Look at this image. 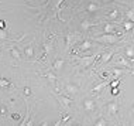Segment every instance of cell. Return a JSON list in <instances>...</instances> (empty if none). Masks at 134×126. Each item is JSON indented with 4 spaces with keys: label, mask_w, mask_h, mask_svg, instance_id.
Here are the masks:
<instances>
[{
    "label": "cell",
    "mask_w": 134,
    "mask_h": 126,
    "mask_svg": "<svg viewBox=\"0 0 134 126\" xmlns=\"http://www.w3.org/2000/svg\"><path fill=\"white\" fill-rule=\"evenodd\" d=\"M120 40V33H114V34H103L100 37H96V41L103 43V44H114Z\"/></svg>",
    "instance_id": "6da1fadb"
},
{
    "label": "cell",
    "mask_w": 134,
    "mask_h": 126,
    "mask_svg": "<svg viewBox=\"0 0 134 126\" xmlns=\"http://www.w3.org/2000/svg\"><path fill=\"white\" fill-rule=\"evenodd\" d=\"M96 60V55H89V57H82L81 58V64L82 67H89L93 61Z\"/></svg>",
    "instance_id": "7a4b0ae2"
},
{
    "label": "cell",
    "mask_w": 134,
    "mask_h": 126,
    "mask_svg": "<svg viewBox=\"0 0 134 126\" xmlns=\"http://www.w3.org/2000/svg\"><path fill=\"white\" fill-rule=\"evenodd\" d=\"M114 28H116L114 23H106V24H104V27H103V33L104 34H114L116 33Z\"/></svg>",
    "instance_id": "3957f363"
},
{
    "label": "cell",
    "mask_w": 134,
    "mask_h": 126,
    "mask_svg": "<svg viewBox=\"0 0 134 126\" xmlns=\"http://www.w3.org/2000/svg\"><path fill=\"white\" fill-rule=\"evenodd\" d=\"M83 106H85V109L88 111V112H93V111L96 109V103L93 102V101H90V99L85 101V102H83Z\"/></svg>",
    "instance_id": "277c9868"
},
{
    "label": "cell",
    "mask_w": 134,
    "mask_h": 126,
    "mask_svg": "<svg viewBox=\"0 0 134 126\" xmlns=\"http://www.w3.org/2000/svg\"><path fill=\"white\" fill-rule=\"evenodd\" d=\"M99 4H96V3H89L88 7H86V12L88 13H95V12H99Z\"/></svg>",
    "instance_id": "5b68a950"
},
{
    "label": "cell",
    "mask_w": 134,
    "mask_h": 126,
    "mask_svg": "<svg viewBox=\"0 0 134 126\" xmlns=\"http://www.w3.org/2000/svg\"><path fill=\"white\" fill-rule=\"evenodd\" d=\"M124 57H127V58H130V60H134V48H133L131 45H129L127 48H126Z\"/></svg>",
    "instance_id": "8992f818"
},
{
    "label": "cell",
    "mask_w": 134,
    "mask_h": 126,
    "mask_svg": "<svg viewBox=\"0 0 134 126\" xmlns=\"http://www.w3.org/2000/svg\"><path fill=\"white\" fill-rule=\"evenodd\" d=\"M107 109H109V112H110L111 115H116L117 111H119V105L116 102H110V105L107 106Z\"/></svg>",
    "instance_id": "52a82bcc"
},
{
    "label": "cell",
    "mask_w": 134,
    "mask_h": 126,
    "mask_svg": "<svg viewBox=\"0 0 134 126\" xmlns=\"http://www.w3.org/2000/svg\"><path fill=\"white\" fill-rule=\"evenodd\" d=\"M74 41H76V35L72 34V33L66 34V47H68V48L72 45V43H74Z\"/></svg>",
    "instance_id": "ba28073f"
},
{
    "label": "cell",
    "mask_w": 134,
    "mask_h": 126,
    "mask_svg": "<svg viewBox=\"0 0 134 126\" xmlns=\"http://www.w3.org/2000/svg\"><path fill=\"white\" fill-rule=\"evenodd\" d=\"M65 91L69 92V93H75V92H78V86L72 85V84H66L65 85Z\"/></svg>",
    "instance_id": "9c48e42d"
},
{
    "label": "cell",
    "mask_w": 134,
    "mask_h": 126,
    "mask_svg": "<svg viewBox=\"0 0 134 126\" xmlns=\"http://www.w3.org/2000/svg\"><path fill=\"white\" fill-rule=\"evenodd\" d=\"M64 64H65L64 60H55V61H54V64H52V68H54V70H61V68L64 67Z\"/></svg>",
    "instance_id": "30bf717a"
},
{
    "label": "cell",
    "mask_w": 134,
    "mask_h": 126,
    "mask_svg": "<svg viewBox=\"0 0 134 126\" xmlns=\"http://www.w3.org/2000/svg\"><path fill=\"white\" fill-rule=\"evenodd\" d=\"M92 26H95V23H90V21H88V20H83L82 23H81V27H82V30H89Z\"/></svg>",
    "instance_id": "8fae6325"
},
{
    "label": "cell",
    "mask_w": 134,
    "mask_h": 126,
    "mask_svg": "<svg viewBox=\"0 0 134 126\" xmlns=\"http://www.w3.org/2000/svg\"><path fill=\"white\" fill-rule=\"evenodd\" d=\"M90 47H92V43L88 41V40H85V41H82V44H81V45H79V50L85 51V50H89Z\"/></svg>",
    "instance_id": "7c38bea8"
},
{
    "label": "cell",
    "mask_w": 134,
    "mask_h": 126,
    "mask_svg": "<svg viewBox=\"0 0 134 126\" xmlns=\"http://www.w3.org/2000/svg\"><path fill=\"white\" fill-rule=\"evenodd\" d=\"M123 28H124L126 31H130V30H133V28H134V23H133V21H130V20L124 21V23H123Z\"/></svg>",
    "instance_id": "4fadbf2b"
},
{
    "label": "cell",
    "mask_w": 134,
    "mask_h": 126,
    "mask_svg": "<svg viewBox=\"0 0 134 126\" xmlns=\"http://www.w3.org/2000/svg\"><path fill=\"white\" fill-rule=\"evenodd\" d=\"M126 19L134 23V7H133V9H129L127 12H126Z\"/></svg>",
    "instance_id": "5bb4252c"
},
{
    "label": "cell",
    "mask_w": 134,
    "mask_h": 126,
    "mask_svg": "<svg viewBox=\"0 0 134 126\" xmlns=\"http://www.w3.org/2000/svg\"><path fill=\"white\" fill-rule=\"evenodd\" d=\"M10 54H12L14 58H17V60L20 58V51L16 48V47H12V48H10Z\"/></svg>",
    "instance_id": "9a60e30c"
},
{
    "label": "cell",
    "mask_w": 134,
    "mask_h": 126,
    "mask_svg": "<svg viewBox=\"0 0 134 126\" xmlns=\"http://www.w3.org/2000/svg\"><path fill=\"white\" fill-rule=\"evenodd\" d=\"M119 14H120V13H119V10L114 9V10H111V12H110V14H109V19H110V20H116L119 17Z\"/></svg>",
    "instance_id": "2e32d148"
},
{
    "label": "cell",
    "mask_w": 134,
    "mask_h": 126,
    "mask_svg": "<svg viewBox=\"0 0 134 126\" xmlns=\"http://www.w3.org/2000/svg\"><path fill=\"white\" fill-rule=\"evenodd\" d=\"M111 55H113V52H106V54H104V55H103L102 61H100V64H104V62H107V61L111 58Z\"/></svg>",
    "instance_id": "e0dca14e"
},
{
    "label": "cell",
    "mask_w": 134,
    "mask_h": 126,
    "mask_svg": "<svg viewBox=\"0 0 134 126\" xmlns=\"http://www.w3.org/2000/svg\"><path fill=\"white\" fill-rule=\"evenodd\" d=\"M26 55H27V57H32V55H34V50H32L31 44L26 47Z\"/></svg>",
    "instance_id": "ac0fdd59"
},
{
    "label": "cell",
    "mask_w": 134,
    "mask_h": 126,
    "mask_svg": "<svg viewBox=\"0 0 134 126\" xmlns=\"http://www.w3.org/2000/svg\"><path fill=\"white\" fill-rule=\"evenodd\" d=\"M95 126H107V120L104 118H99V120L96 122Z\"/></svg>",
    "instance_id": "d6986e66"
},
{
    "label": "cell",
    "mask_w": 134,
    "mask_h": 126,
    "mask_svg": "<svg viewBox=\"0 0 134 126\" xmlns=\"http://www.w3.org/2000/svg\"><path fill=\"white\" fill-rule=\"evenodd\" d=\"M109 82H110V81H107V82H103V84H100V85H97V86H95V88H93L92 91H93V92H96V91H100V89H103L104 86H106V85L109 84Z\"/></svg>",
    "instance_id": "ffe728a7"
},
{
    "label": "cell",
    "mask_w": 134,
    "mask_h": 126,
    "mask_svg": "<svg viewBox=\"0 0 134 126\" xmlns=\"http://www.w3.org/2000/svg\"><path fill=\"white\" fill-rule=\"evenodd\" d=\"M119 64H121V65H124V67H129V62L126 61V58H123V57L119 60Z\"/></svg>",
    "instance_id": "44dd1931"
},
{
    "label": "cell",
    "mask_w": 134,
    "mask_h": 126,
    "mask_svg": "<svg viewBox=\"0 0 134 126\" xmlns=\"http://www.w3.org/2000/svg\"><path fill=\"white\" fill-rule=\"evenodd\" d=\"M10 82L9 81H6L4 78H2V80H0V86H6V85H9Z\"/></svg>",
    "instance_id": "7402d4cb"
},
{
    "label": "cell",
    "mask_w": 134,
    "mask_h": 126,
    "mask_svg": "<svg viewBox=\"0 0 134 126\" xmlns=\"http://www.w3.org/2000/svg\"><path fill=\"white\" fill-rule=\"evenodd\" d=\"M119 84H120V80H116V81H113V82H111V88H116V86H117Z\"/></svg>",
    "instance_id": "603a6c76"
},
{
    "label": "cell",
    "mask_w": 134,
    "mask_h": 126,
    "mask_svg": "<svg viewBox=\"0 0 134 126\" xmlns=\"http://www.w3.org/2000/svg\"><path fill=\"white\" fill-rule=\"evenodd\" d=\"M111 93H113L114 96H116V95H119V89H117V88H113V89H111Z\"/></svg>",
    "instance_id": "cb8c5ba5"
},
{
    "label": "cell",
    "mask_w": 134,
    "mask_h": 126,
    "mask_svg": "<svg viewBox=\"0 0 134 126\" xmlns=\"http://www.w3.org/2000/svg\"><path fill=\"white\" fill-rule=\"evenodd\" d=\"M24 93L28 96V95H31V91H30V88H24Z\"/></svg>",
    "instance_id": "d4e9b609"
},
{
    "label": "cell",
    "mask_w": 134,
    "mask_h": 126,
    "mask_svg": "<svg viewBox=\"0 0 134 126\" xmlns=\"http://www.w3.org/2000/svg\"><path fill=\"white\" fill-rule=\"evenodd\" d=\"M0 28H4V21H3V20L0 21Z\"/></svg>",
    "instance_id": "484cf974"
},
{
    "label": "cell",
    "mask_w": 134,
    "mask_h": 126,
    "mask_svg": "<svg viewBox=\"0 0 134 126\" xmlns=\"http://www.w3.org/2000/svg\"><path fill=\"white\" fill-rule=\"evenodd\" d=\"M0 38H2V40H4V38H6V35L3 34V33H0Z\"/></svg>",
    "instance_id": "4316f807"
},
{
    "label": "cell",
    "mask_w": 134,
    "mask_h": 126,
    "mask_svg": "<svg viewBox=\"0 0 134 126\" xmlns=\"http://www.w3.org/2000/svg\"><path fill=\"white\" fill-rule=\"evenodd\" d=\"M103 2H106V3H109V2H113V0H103Z\"/></svg>",
    "instance_id": "83f0119b"
},
{
    "label": "cell",
    "mask_w": 134,
    "mask_h": 126,
    "mask_svg": "<svg viewBox=\"0 0 134 126\" xmlns=\"http://www.w3.org/2000/svg\"><path fill=\"white\" fill-rule=\"evenodd\" d=\"M131 113H134V105H133V108H131Z\"/></svg>",
    "instance_id": "f1b7e54d"
},
{
    "label": "cell",
    "mask_w": 134,
    "mask_h": 126,
    "mask_svg": "<svg viewBox=\"0 0 134 126\" xmlns=\"http://www.w3.org/2000/svg\"><path fill=\"white\" fill-rule=\"evenodd\" d=\"M41 126H47V123H42V125H41Z\"/></svg>",
    "instance_id": "f546056e"
},
{
    "label": "cell",
    "mask_w": 134,
    "mask_h": 126,
    "mask_svg": "<svg viewBox=\"0 0 134 126\" xmlns=\"http://www.w3.org/2000/svg\"><path fill=\"white\" fill-rule=\"evenodd\" d=\"M121 126H126V125H124V123H121Z\"/></svg>",
    "instance_id": "4dcf8cb0"
},
{
    "label": "cell",
    "mask_w": 134,
    "mask_h": 126,
    "mask_svg": "<svg viewBox=\"0 0 134 126\" xmlns=\"http://www.w3.org/2000/svg\"><path fill=\"white\" fill-rule=\"evenodd\" d=\"M76 126H81V125H76Z\"/></svg>",
    "instance_id": "1f68e13d"
},
{
    "label": "cell",
    "mask_w": 134,
    "mask_h": 126,
    "mask_svg": "<svg viewBox=\"0 0 134 126\" xmlns=\"http://www.w3.org/2000/svg\"><path fill=\"white\" fill-rule=\"evenodd\" d=\"M0 47H2V45H0Z\"/></svg>",
    "instance_id": "d6a6232c"
}]
</instances>
